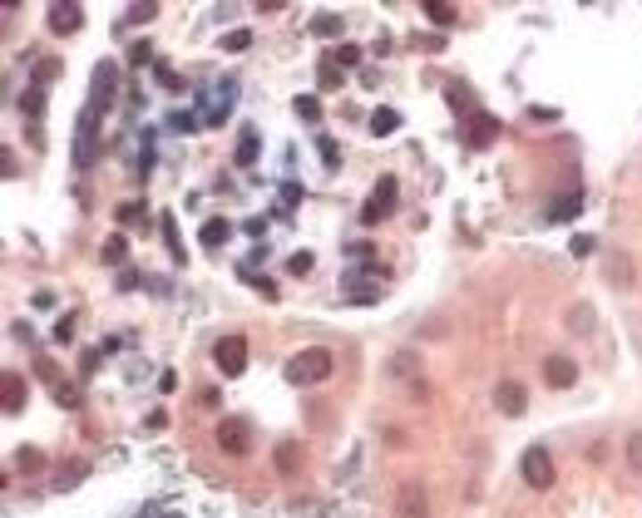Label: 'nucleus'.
<instances>
[{"mask_svg":"<svg viewBox=\"0 0 642 518\" xmlns=\"http://www.w3.org/2000/svg\"><path fill=\"white\" fill-rule=\"evenodd\" d=\"M332 370H336L332 350H326V346H307V350H297V356L287 360V381L292 385H321Z\"/></svg>","mask_w":642,"mask_h":518,"instance_id":"1","label":"nucleus"},{"mask_svg":"<svg viewBox=\"0 0 642 518\" xmlns=\"http://www.w3.org/2000/svg\"><path fill=\"white\" fill-rule=\"evenodd\" d=\"M218 449L223 455H233V459H243V455H252V420H243V415H227V420H218Z\"/></svg>","mask_w":642,"mask_h":518,"instance_id":"2","label":"nucleus"},{"mask_svg":"<svg viewBox=\"0 0 642 518\" xmlns=\"http://www.w3.org/2000/svg\"><path fill=\"white\" fill-rule=\"evenodd\" d=\"M519 474H524L529 489H554V459H548L544 444H529L524 459H519Z\"/></svg>","mask_w":642,"mask_h":518,"instance_id":"3","label":"nucleus"},{"mask_svg":"<svg viewBox=\"0 0 642 518\" xmlns=\"http://www.w3.org/2000/svg\"><path fill=\"white\" fill-rule=\"evenodd\" d=\"M213 366L223 370L227 381H237V375L247 370V336H237V331H233V336L218 341V346H213Z\"/></svg>","mask_w":642,"mask_h":518,"instance_id":"4","label":"nucleus"},{"mask_svg":"<svg viewBox=\"0 0 642 518\" xmlns=\"http://www.w3.org/2000/svg\"><path fill=\"white\" fill-rule=\"evenodd\" d=\"M396 193H400V183H396V178H381V183H375L371 202L361 208V222H366V227H375L381 218H391V208H396Z\"/></svg>","mask_w":642,"mask_h":518,"instance_id":"5","label":"nucleus"},{"mask_svg":"<svg viewBox=\"0 0 642 518\" xmlns=\"http://www.w3.org/2000/svg\"><path fill=\"white\" fill-rule=\"evenodd\" d=\"M499 134H504V128H499V119H494V114H484V109H474V114H470V124H465V138H470V148H490Z\"/></svg>","mask_w":642,"mask_h":518,"instance_id":"6","label":"nucleus"},{"mask_svg":"<svg viewBox=\"0 0 642 518\" xmlns=\"http://www.w3.org/2000/svg\"><path fill=\"white\" fill-rule=\"evenodd\" d=\"M494 405H499L509 420H519V415L529 410V391L519 381H499V385H494Z\"/></svg>","mask_w":642,"mask_h":518,"instance_id":"7","label":"nucleus"},{"mask_svg":"<svg viewBox=\"0 0 642 518\" xmlns=\"http://www.w3.org/2000/svg\"><path fill=\"white\" fill-rule=\"evenodd\" d=\"M25 400H30V385H25V375L5 370V381H0V410H5V415H21Z\"/></svg>","mask_w":642,"mask_h":518,"instance_id":"8","label":"nucleus"},{"mask_svg":"<svg viewBox=\"0 0 642 518\" xmlns=\"http://www.w3.org/2000/svg\"><path fill=\"white\" fill-rule=\"evenodd\" d=\"M578 381V366L568 356H548L544 360V385H554V391H568V385Z\"/></svg>","mask_w":642,"mask_h":518,"instance_id":"9","label":"nucleus"},{"mask_svg":"<svg viewBox=\"0 0 642 518\" xmlns=\"http://www.w3.org/2000/svg\"><path fill=\"white\" fill-rule=\"evenodd\" d=\"M79 25H85V11H79L75 0H70V5H50V30L54 35H75Z\"/></svg>","mask_w":642,"mask_h":518,"instance_id":"10","label":"nucleus"},{"mask_svg":"<svg viewBox=\"0 0 642 518\" xmlns=\"http://www.w3.org/2000/svg\"><path fill=\"white\" fill-rule=\"evenodd\" d=\"M430 504H425V489L420 484H406L400 489V518H425Z\"/></svg>","mask_w":642,"mask_h":518,"instance_id":"11","label":"nucleus"},{"mask_svg":"<svg viewBox=\"0 0 642 518\" xmlns=\"http://www.w3.org/2000/svg\"><path fill=\"white\" fill-rule=\"evenodd\" d=\"M425 15H430V21L440 25V30H449V25L460 21V11H455L449 0H425Z\"/></svg>","mask_w":642,"mask_h":518,"instance_id":"12","label":"nucleus"},{"mask_svg":"<svg viewBox=\"0 0 642 518\" xmlns=\"http://www.w3.org/2000/svg\"><path fill=\"white\" fill-rule=\"evenodd\" d=\"M15 469H21V474H40V469H45V455L35 449V444H21V449H15Z\"/></svg>","mask_w":642,"mask_h":518,"instance_id":"13","label":"nucleus"},{"mask_svg":"<svg viewBox=\"0 0 642 518\" xmlns=\"http://www.w3.org/2000/svg\"><path fill=\"white\" fill-rule=\"evenodd\" d=\"M198 237H203V247H223L227 237H233V227H227L223 218H208V222H203V233H198Z\"/></svg>","mask_w":642,"mask_h":518,"instance_id":"14","label":"nucleus"},{"mask_svg":"<svg viewBox=\"0 0 642 518\" xmlns=\"http://www.w3.org/2000/svg\"><path fill=\"white\" fill-rule=\"evenodd\" d=\"M578 202H583V193H564V198H554V208H548V218L554 222H568L578 212Z\"/></svg>","mask_w":642,"mask_h":518,"instance_id":"15","label":"nucleus"},{"mask_svg":"<svg viewBox=\"0 0 642 518\" xmlns=\"http://www.w3.org/2000/svg\"><path fill=\"white\" fill-rule=\"evenodd\" d=\"M99 257H104L109 267H124V257H128V243H124V237L114 233V237H109L104 247H99Z\"/></svg>","mask_w":642,"mask_h":518,"instance_id":"16","label":"nucleus"},{"mask_svg":"<svg viewBox=\"0 0 642 518\" xmlns=\"http://www.w3.org/2000/svg\"><path fill=\"white\" fill-rule=\"evenodd\" d=\"M297 465H301L297 444H277V469H282V474H297Z\"/></svg>","mask_w":642,"mask_h":518,"instance_id":"17","label":"nucleus"},{"mask_svg":"<svg viewBox=\"0 0 642 518\" xmlns=\"http://www.w3.org/2000/svg\"><path fill=\"white\" fill-rule=\"evenodd\" d=\"M371 128H375V134H391V128H400V114H396V109H375Z\"/></svg>","mask_w":642,"mask_h":518,"instance_id":"18","label":"nucleus"},{"mask_svg":"<svg viewBox=\"0 0 642 518\" xmlns=\"http://www.w3.org/2000/svg\"><path fill=\"white\" fill-rule=\"evenodd\" d=\"M292 109H297V119H307V124H317V119H321V104H317V99H311V95H301V99H297V104H292Z\"/></svg>","mask_w":642,"mask_h":518,"instance_id":"19","label":"nucleus"},{"mask_svg":"<svg viewBox=\"0 0 642 518\" xmlns=\"http://www.w3.org/2000/svg\"><path fill=\"white\" fill-rule=\"evenodd\" d=\"M21 104H25V114H40V109H45V89L40 85H30V89H25V99H21Z\"/></svg>","mask_w":642,"mask_h":518,"instance_id":"20","label":"nucleus"},{"mask_svg":"<svg viewBox=\"0 0 642 518\" xmlns=\"http://www.w3.org/2000/svg\"><path fill=\"white\" fill-rule=\"evenodd\" d=\"M153 15H159V5H153V0H144V5H128V21H134V25H149Z\"/></svg>","mask_w":642,"mask_h":518,"instance_id":"21","label":"nucleus"},{"mask_svg":"<svg viewBox=\"0 0 642 518\" xmlns=\"http://www.w3.org/2000/svg\"><path fill=\"white\" fill-rule=\"evenodd\" d=\"M628 465H632V474H642V430L628 434Z\"/></svg>","mask_w":642,"mask_h":518,"instance_id":"22","label":"nucleus"},{"mask_svg":"<svg viewBox=\"0 0 642 518\" xmlns=\"http://www.w3.org/2000/svg\"><path fill=\"white\" fill-rule=\"evenodd\" d=\"M336 85H342V64L326 60V64H321V89H336Z\"/></svg>","mask_w":642,"mask_h":518,"instance_id":"23","label":"nucleus"},{"mask_svg":"<svg viewBox=\"0 0 642 518\" xmlns=\"http://www.w3.org/2000/svg\"><path fill=\"white\" fill-rule=\"evenodd\" d=\"M252 159H257V134H243V144H237V163L247 169Z\"/></svg>","mask_w":642,"mask_h":518,"instance_id":"24","label":"nucleus"},{"mask_svg":"<svg viewBox=\"0 0 642 518\" xmlns=\"http://www.w3.org/2000/svg\"><path fill=\"white\" fill-rule=\"evenodd\" d=\"M119 222H124V227H134V222H144V208H139V202H124V208H119Z\"/></svg>","mask_w":642,"mask_h":518,"instance_id":"25","label":"nucleus"},{"mask_svg":"<svg viewBox=\"0 0 642 518\" xmlns=\"http://www.w3.org/2000/svg\"><path fill=\"white\" fill-rule=\"evenodd\" d=\"M332 60H336V64H356V60H361V45H342Z\"/></svg>","mask_w":642,"mask_h":518,"instance_id":"26","label":"nucleus"},{"mask_svg":"<svg viewBox=\"0 0 642 518\" xmlns=\"http://www.w3.org/2000/svg\"><path fill=\"white\" fill-rule=\"evenodd\" d=\"M287 267H292V276H307V272H311V252H297Z\"/></svg>","mask_w":642,"mask_h":518,"instance_id":"27","label":"nucleus"},{"mask_svg":"<svg viewBox=\"0 0 642 518\" xmlns=\"http://www.w3.org/2000/svg\"><path fill=\"white\" fill-rule=\"evenodd\" d=\"M311 30H317V35H336V30H342V21H336V15H321V21L311 25Z\"/></svg>","mask_w":642,"mask_h":518,"instance_id":"28","label":"nucleus"},{"mask_svg":"<svg viewBox=\"0 0 642 518\" xmlns=\"http://www.w3.org/2000/svg\"><path fill=\"white\" fill-rule=\"evenodd\" d=\"M54 74H60V64H54V60H40V64H35V79H40V85H45V79H54Z\"/></svg>","mask_w":642,"mask_h":518,"instance_id":"29","label":"nucleus"},{"mask_svg":"<svg viewBox=\"0 0 642 518\" xmlns=\"http://www.w3.org/2000/svg\"><path fill=\"white\" fill-rule=\"evenodd\" d=\"M223 45H227V50H247V45H252V35H247V30H233Z\"/></svg>","mask_w":642,"mask_h":518,"instance_id":"30","label":"nucleus"},{"mask_svg":"<svg viewBox=\"0 0 642 518\" xmlns=\"http://www.w3.org/2000/svg\"><path fill=\"white\" fill-rule=\"evenodd\" d=\"M54 400H60V405H75L79 395H75V385H54Z\"/></svg>","mask_w":642,"mask_h":518,"instance_id":"31","label":"nucleus"},{"mask_svg":"<svg viewBox=\"0 0 642 518\" xmlns=\"http://www.w3.org/2000/svg\"><path fill=\"white\" fill-rule=\"evenodd\" d=\"M70 326H75V321H70V317H60V321H54V341H70V336H75V331H70Z\"/></svg>","mask_w":642,"mask_h":518,"instance_id":"32","label":"nucleus"}]
</instances>
